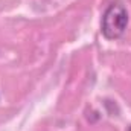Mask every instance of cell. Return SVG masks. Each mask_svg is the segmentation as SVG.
<instances>
[{"label":"cell","instance_id":"1","mask_svg":"<svg viewBox=\"0 0 131 131\" xmlns=\"http://www.w3.org/2000/svg\"><path fill=\"white\" fill-rule=\"evenodd\" d=\"M128 12L127 8L119 2H113L107 6L101 20V32L107 40H119L128 28Z\"/></svg>","mask_w":131,"mask_h":131}]
</instances>
